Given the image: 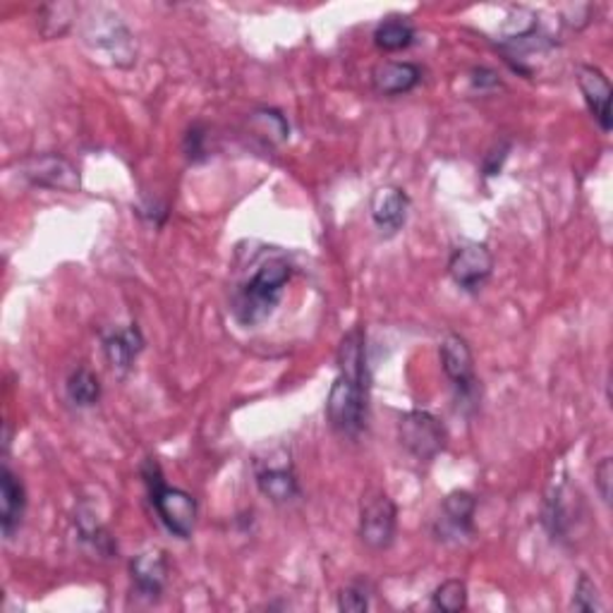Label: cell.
<instances>
[{
    "label": "cell",
    "instance_id": "6da1fadb",
    "mask_svg": "<svg viewBox=\"0 0 613 613\" xmlns=\"http://www.w3.org/2000/svg\"><path fill=\"white\" fill-rule=\"evenodd\" d=\"M293 267L285 257H267L243 285L235 287L231 297L233 319L245 329L261 327L276 311Z\"/></svg>",
    "mask_w": 613,
    "mask_h": 613
},
{
    "label": "cell",
    "instance_id": "7a4b0ae2",
    "mask_svg": "<svg viewBox=\"0 0 613 613\" xmlns=\"http://www.w3.org/2000/svg\"><path fill=\"white\" fill-rule=\"evenodd\" d=\"M142 478L149 492V502H152L154 510L158 512L161 522L166 524L170 534L178 540H190L197 522V502L192 494L182 490L168 486L164 480V472L154 458H146L142 465Z\"/></svg>",
    "mask_w": 613,
    "mask_h": 613
},
{
    "label": "cell",
    "instance_id": "3957f363",
    "mask_svg": "<svg viewBox=\"0 0 613 613\" xmlns=\"http://www.w3.org/2000/svg\"><path fill=\"white\" fill-rule=\"evenodd\" d=\"M84 44L92 46L94 51H102L110 58L113 66L130 68L137 60V42L128 24L118 17L116 12L96 8L84 20L82 27Z\"/></svg>",
    "mask_w": 613,
    "mask_h": 613
},
{
    "label": "cell",
    "instance_id": "277c9868",
    "mask_svg": "<svg viewBox=\"0 0 613 613\" xmlns=\"http://www.w3.org/2000/svg\"><path fill=\"white\" fill-rule=\"evenodd\" d=\"M367 389L369 379L350 377V374L338 372L327 400V415L331 427L338 434L355 439V436H359V432L365 429Z\"/></svg>",
    "mask_w": 613,
    "mask_h": 613
},
{
    "label": "cell",
    "instance_id": "5b68a950",
    "mask_svg": "<svg viewBox=\"0 0 613 613\" xmlns=\"http://www.w3.org/2000/svg\"><path fill=\"white\" fill-rule=\"evenodd\" d=\"M398 439L408 453L420 462H432L448 441L441 420L427 410L403 412L398 420Z\"/></svg>",
    "mask_w": 613,
    "mask_h": 613
},
{
    "label": "cell",
    "instance_id": "8992f818",
    "mask_svg": "<svg viewBox=\"0 0 613 613\" xmlns=\"http://www.w3.org/2000/svg\"><path fill=\"white\" fill-rule=\"evenodd\" d=\"M396 530H398V508L393 504V498L381 490H372L362 496L359 528H357L362 544L372 549V552H384V549H389L393 544Z\"/></svg>",
    "mask_w": 613,
    "mask_h": 613
},
{
    "label": "cell",
    "instance_id": "52a82bcc",
    "mask_svg": "<svg viewBox=\"0 0 613 613\" xmlns=\"http://www.w3.org/2000/svg\"><path fill=\"white\" fill-rule=\"evenodd\" d=\"M494 257L484 243H460L448 259V276L465 293H478L492 279Z\"/></svg>",
    "mask_w": 613,
    "mask_h": 613
},
{
    "label": "cell",
    "instance_id": "ba28073f",
    "mask_svg": "<svg viewBox=\"0 0 613 613\" xmlns=\"http://www.w3.org/2000/svg\"><path fill=\"white\" fill-rule=\"evenodd\" d=\"M441 367L448 381L453 384L456 396L462 403H472L478 398V377H474V359L468 341L458 333H448L439 347Z\"/></svg>",
    "mask_w": 613,
    "mask_h": 613
},
{
    "label": "cell",
    "instance_id": "9c48e42d",
    "mask_svg": "<svg viewBox=\"0 0 613 613\" xmlns=\"http://www.w3.org/2000/svg\"><path fill=\"white\" fill-rule=\"evenodd\" d=\"M20 175L34 187L42 190H60L78 192L80 173L66 156L60 154H34L20 164Z\"/></svg>",
    "mask_w": 613,
    "mask_h": 613
},
{
    "label": "cell",
    "instance_id": "30bf717a",
    "mask_svg": "<svg viewBox=\"0 0 613 613\" xmlns=\"http://www.w3.org/2000/svg\"><path fill=\"white\" fill-rule=\"evenodd\" d=\"M474 510H478V502L470 492H453L444 498L439 518L434 524L436 540L460 544L472 537L474 532Z\"/></svg>",
    "mask_w": 613,
    "mask_h": 613
},
{
    "label": "cell",
    "instance_id": "8fae6325",
    "mask_svg": "<svg viewBox=\"0 0 613 613\" xmlns=\"http://www.w3.org/2000/svg\"><path fill=\"white\" fill-rule=\"evenodd\" d=\"M255 478L259 492L273 504H291L299 496V482L291 456L281 453L279 458L269 456V460H257Z\"/></svg>",
    "mask_w": 613,
    "mask_h": 613
},
{
    "label": "cell",
    "instance_id": "7c38bea8",
    "mask_svg": "<svg viewBox=\"0 0 613 613\" xmlns=\"http://www.w3.org/2000/svg\"><path fill=\"white\" fill-rule=\"evenodd\" d=\"M132 590L144 602H158L168 582V558L158 549L134 556L130 563Z\"/></svg>",
    "mask_w": 613,
    "mask_h": 613
},
{
    "label": "cell",
    "instance_id": "4fadbf2b",
    "mask_svg": "<svg viewBox=\"0 0 613 613\" xmlns=\"http://www.w3.org/2000/svg\"><path fill=\"white\" fill-rule=\"evenodd\" d=\"M369 214L384 237H393L403 231V225L408 223L410 197L405 194V190H400V187L393 185L379 187L369 202Z\"/></svg>",
    "mask_w": 613,
    "mask_h": 613
},
{
    "label": "cell",
    "instance_id": "5bb4252c",
    "mask_svg": "<svg viewBox=\"0 0 613 613\" xmlns=\"http://www.w3.org/2000/svg\"><path fill=\"white\" fill-rule=\"evenodd\" d=\"M24 510H27V492L20 478L8 465L0 470V530L5 540H12L22 528Z\"/></svg>",
    "mask_w": 613,
    "mask_h": 613
},
{
    "label": "cell",
    "instance_id": "9a60e30c",
    "mask_svg": "<svg viewBox=\"0 0 613 613\" xmlns=\"http://www.w3.org/2000/svg\"><path fill=\"white\" fill-rule=\"evenodd\" d=\"M578 86L585 96V104L590 108L602 132H611V84L606 74L594 66L578 68Z\"/></svg>",
    "mask_w": 613,
    "mask_h": 613
},
{
    "label": "cell",
    "instance_id": "2e32d148",
    "mask_svg": "<svg viewBox=\"0 0 613 613\" xmlns=\"http://www.w3.org/2000/svg\"><path fill=\"white\" fill-rule=\"evenodd\" d=\"M422 82V70L415 62L386 60L372 70V86L381 96L410 94Z\"/></svg>",
    "mask_w": 613,
    "mask_h": 613
},
{
    "label": "cell",
    "instance_id": "e0dca14e",
    "mask_svg": "<svg viewBox=\"0 0 613 613\" xmlns=\"http://www.w3.org/2000/svg\"><path fill=\"white\" fill-rule=\"evenodd\" d=\"M142 350H144V335L137 327L116 329L104 335V353L108 365L120 374L132 369L134 359L140 357Z\"/></svg>",
    "mask_w": 613,
    "mask_h": 613
},
{
    "label": "cell",
    "instance_id": "ac0fdd59",
    "mask_svg": "<svg viewBox=\"0 0 613 613\" xmlns=\"http://www.w3.org/2000/svg\"><path fill=\"white\" fill-rule=\"evenodd\" d=\"M412 42H415V27L405 17H389L374 30V44L386 54L403 51V48L412 46Z\"/></svg>",
    "mask_w": 613,
    "mask_h": 613
},
{
    "label": "cell",
    "instance_id": "d6986e66",
    "mask_svg": "<svg viewBox=\"0 0 613 613\" xmlns=\"http://www.w3.org/2000/svg\"><path fill=\"white\" fill-rule=\"evenodd\" d=\"M66 393L74 408H92L102 398V384L90 367H78L66 381Z\"/></svg>",
    "mask_w": 613,
    "mask_h": 613
},
{
    "label": "cell",
    "instance_id": "ffe728a7",
    "mask_svg": "<svg viewBox=\"0 0 613 613\" xmlns=\"http://www.w3.org/2000/svg\"><path fill=\"white\" fill-rule=\"evenodd\" d=\"M78 15L74 3H48L39 10V32L44 39H60L72 27V20Z\"/></svg>",
    "mask_w": 613,
    "mask_h": 613
},
{
    "label": "cell",
    "instance_id": "44dd1931",
    "mask_svg": "<svg viewBox=\"0 0 613 613\" xmlns=\"http://www.w3.org/2000/svg\"><path fill=\"white\" fill-rule=\"evenodd\" d=\"M432 606L444 613H458L468 606V585L453 578L436 587L432 594Z\"/></svg>",
    "mask_w": 613,
    "mask_h": 613
},
{
    "label": "cell",
    "instance_id": "7402d4cb",
    "mask_svg": "<svg viewBox=\"0 0 613 613\" xmlns=\"http://www.w3.org/2000/svg\"><path fill=\"white\" fill-rule=\"evenodd\" d=\"M570 609L573 611H585V613L606 611L604 599H602V594H599V587L590 580V575H587V573H582L578 578V585H575Z\"/></svg>",
    "mask_w": 613,
    "mask_h": 613
},
{
    "label": "cell",
    "instance_id": "603a6c76",
    "mask_svg": "<svg viewBox=\"0 0 613 613\" xmlns=\"http://www.w3.org/2000/svg\"><path fill=\"white\" fill-rule=\"evenodd\" d=\"M78 524H80L82 540L90 542L96 549V554H104V556L113 554V542H110L108 532L92 516H86V512H80Z\"/></svg>",
    "mask_w": 613,
    "mask_h": 613
},
{
    "label": "cell",
    "instance_id": "cb8c5ba5",
    "mask_svg": "<svg viewBox=\"0 0 613 613\" xmlns=\"http://www.w3.org/2000/svg\"><path fill=\"white\" fill-rule=\"evenodd\" d=\"M252 122H255V128L261 132V134H267L269 140L273 142H283L287 132H291V128H287V122L285 118L281 116L279 110H271V108H264V110H257L255 116H252Z\"/></svg>",
    "mask_w": 613,
    "mask_h": 613
},
{
    "label": "cell",
    "instance_id": "d4e9b609",
    "mask_svg": "<svg viewBox=\"0 0 613 613\" xmlns=\"http://www.w3.org/2000/svg\"><path fill=\"white\" fill-rule=\"evenodd\" d=\"M338 609L343 613H365L369 609V594L359 582L347 585L338 594Z\"/></svg>",
    "mask_w": 613,
    "mask_h": 613
},
{
    "label": "cell",
    "instance_id": "484cf974",
    "mask_svg": "<svg viewBox=\"0 0 613 613\" xmlns=\"http://www.w3.org/2000/svg\"><path fill=\"white\" fill-rule=\"evenodd\" d=\"M182 149H185V156L190 158L192 164L207 158V130L202 125H192V128L187 130Z\"/></svg>",
    "mask_w": 613,
    "mask_h": 613
},
{
    "label": "cell",
    "instance_id": "4316f807",
    "mask_svg": "<svg viewBox=\"0 0 613 613\" xmlns=\"http://www.w3.org/2000/svg\"><path fill=\"white\" fill-rule=\"evenodd\" d=\"M613 478V460L611 458H602V462L594 468V484L597 492L602 496V502L609 506L611 504V480Z\"/></svg>",
    "mask_w": 613,
    "mask_h": 613
},
{
    "label": "cell",
    "instance_id": "83f0119b",
    "mask_svg": "<svg viewBox=\"0 0 613 613\" xmlns=\"http://www.w3.org/2000/svg\"><path fill=\"white\" fill-rule=\"evenodd\" d=\"M470 82H472L474 90H480L482 94L484 92H494V90H498V86H502V80H498V74L494 70H486V68H474Z\"/></svg>",
    "mask_w": 613,
    "mask_h": 613
},
{
    "label": "cell",
    "instance_id": "f1b7e54d",
    "mask_svg": "<svg viewBox=\"0 0 613 613\" xmlns=\"http://www.w3.org/2000/svg\"><path fill=\"white\" fill-rule=\"evenodd\" d=\"M508 152H510V149H506L502 156H496V149H492V152L486 154V158H484V175H498V170H502Z\"/></svg>",
    "mask_w": 613,
    "mask_h": 613
}]
</instances>
